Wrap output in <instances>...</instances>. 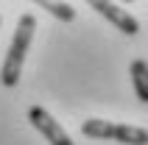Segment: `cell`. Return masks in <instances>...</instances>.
<instances>
[{"label":"cell","instance_id":"cell-1","mask_svg":"<svg viewBox=\"0 0 148 145\" xmlns=\"http://www.w3.org/2000/svg\"><path fill=\"white\" fill-rule=\"evenodd\" d=\"M34 31H36V20H34V14H23L20 23H17L14 36H11L8 53H6V59H3V67H0V81H3V87H17L20 72H23L25 53H28L31 39H34Z\"/></svg>","mask_w":148,"mask_h":145},{"label":"cell","instance_id":"cell-2","mask_svg":"<svg viewBox=\"0 0 148 145\" xmlns=\"http://www.w3.org/2000/svg\"><path fill=\"white\" fill-rule=\"evenodd\" d=\"M81 134L92 140H115L123 145H148V131L140 126H123V123L109 120H84Z\"/></svg>","mask_w":148,"mask_h":145},{"label":"cell","instance_id":"cell-3","mask_svg":"<svg viewBox=\"0 0 148 145\" xmlns=\"http://www.w3.org/2000/svg\"><path fill=\"white\" fill-rule=\"evenodd\" d=\"M28 120H31V126L39 131L50 145H75L73 140H70V134H67V131L48 114V109H42V106H31V109H28Z\"/></svg>","mask_w":148,"mask_h":145},{"label":"cell","instance_id":"cell-4","mask_svg":"<svg viewBox=\"0 0 148 145\" xmlns=\"http://www.w3.org/2000/svg\"><path fill=\"white\" fill-rule=\"evenodd\" d=\"M92 8H95L101 17H106L109 23L115 25L117 31H123L126 36H134V34L140 31V23H137V20H134L129 11H123V8L117 6V3H106V0H92Z\"/></svg>","mask_w":148,"mask_h":145},{"label":"cell","instance_id":"cell-5","mask_svg":"<svg viewBox=\"0 0 148 145\" xmlns=\"http://www.w3.org/2000/svg\"><path fill=\"white\" fill-rule=\"evenodd\" d=\"M132 84L134 92L143 103H148V62L145 59H134L132 62Z\"/></svg>","mask_w":148,"mask_h":145},{"label":"cell","instance_id":"cell-6","mask_svg":"<svg viewBox=\"0 0 148 145\" xmlns=\"http://www.w3.org/2000/svg\"><path fill=\"white\" fill-rule=\"evenodd\" d=\"M36 6H39V8H45L48 14L59 17L62 23H73V20H75V8L70 6V3H53V0H36Z\"/></svg>","mask_w":148,"mask_h":145}]
</instances>
